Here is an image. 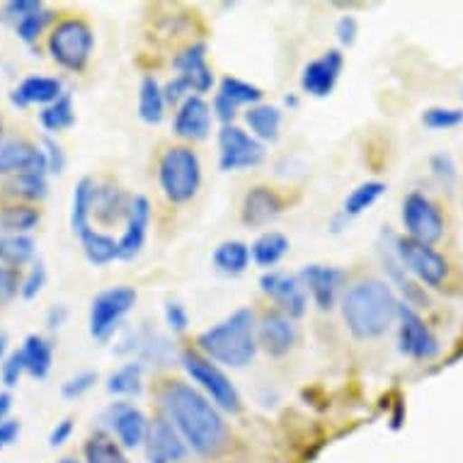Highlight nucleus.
Returning <instances> with one entry per match:
<instances>
[{
	"label": "nucleus",
	"mask_w": 463,
	"mask_h": 463,
	"mask_svg": "<svg viewBox=\"0 0 463 463\" xmlns=\"http://www.w3.org/2000/svg\"><path fill=\"white\" fill-rule=\"evenodd\" d=\"M160 402L184 444H190L197 454L216 456L223 451L228 441L226 422L197 388L183 381H170L160 391Z\"/></svg>",
	"instance_id": "nucleus-1"
},
{
	"label": "nucleus",
	"mask_w": 463,
	"mask_h": 463,
	"mask_svg": "<svg viewBox=\"0 0 463 463\" xmlns=\"http://www.w3.org/2000/svg\"><path fill=\"white\" fill-rule=\"evenodd\" d=\"M398 298L381 279H362L342 298V318L357 340H373L386 333L398 318Z\"/></svg>",
	"instance_id": "nucleus-2"
},
{
	"label": "nucleus",
	"mask_w": 463,
	"mask_h": 463,
	"mask_svg": "<svg viewBox=\"0 0 463 463\" xmlns=\"http://www.w3.org/2000/svg\"><path fill=\"white\" fill-rule=\"evenodd\" d=\"M197 345L212 362L243 369L258 354L255 316L250 308H238L226 320H221L219 326L199 335Z\"/></svg>",
	"instance_id": "nucleus-3"
},
{
	"label": "nucleus",
	"mask_w": 463,
	"mask_h": 463,
	"mask_svg": "<svg viewBox=\"0 0 463 463\" xmlns=\"http://www.w3.org/2000/svg\"><path fill=\"white\" fill-rule=\"evenodd\" d=\"M160 187L165 192V197L175 204H184L197 194L202 184V163L199 156L184 146L167 148L163 153L158 165Z\"/></svg>",
	"instance_id": "nucleus-4"
},
{
	"label": "nucleus",
	"mask_w": 463,
	"mask_h": 463,
	"mask_svg": "<svg viewBox=\"0 0 463 463\" xmlns=\"http://www.w3.org/2000/svg\"><path fill=\"white\" fill-rule=\"evenodd\" d=\"M95 34L83 20H63L49 34V53L59 66L69 71H83L90 61Z\"/></svg>",
	"instance_id": "nucleus-5"
},
{
	"label": "nucleus",
	"mask_w": 463,
	"mask_h": 463,
	"mask_svg": "<svg viewBox=\"0 0 463 463\" xmlns=\"http://www.w3.org/2000/svg\"><path fill=\"white\" fill-rule=\"evenodd\" d=\"M183 364L184 372L192 376V381L202 386V391L219 405L221 411H241V395H238L236 386L231 383V379L221 372L219 366L213 364L212 359L204 357V354H199V352L194 350H187L183 352Z\"/></svg>",
	"instance_id": "nucleus-6"
},
{
	"label": "nucleus",
	"mask_w": 463,
	"mask_h": 463,
	"mask_svg": "<svg viewBox=\"0 0 463 463\" xmlns=\"http://www.w3.org/2000/svg\"><path fill=\"white\" fill-rule=\"evenodd\" d=\"M137 291L131 287H112L99 291L90 304V335L107 342L114 330L122 326V318L137 304Z\"/></svg>",
	"instance_id": "nucleus-7"
},
{
	"label": "nucleus",
	"mask_w": 463,
	"mask_h": 463,
	"mask_svg": "<svg viewBox=\"0 0 463 463\" xmlns=\"http://www.w3.org/2000/svg\"><path fill=\"white\" fill-rule=\"evenodd\" d=\"M393 250L402 269L415 274L422 284H427V287H441L444 284L449 265L432 245H422L418 241H412V238H398Z\"/></svg>",
	"instance_id": "nucleus-8"
},
{
	"label": "nucleus",
	"mask_w": 463,
	"mask_h": 463,
	"mask_svg": "<svg viewBox=\"0 0 463 463\" xmlns=\"http://www.w3.org/2000/svg\"><path fill=\"white\" fill-rule=\"evenodd\" d=\"M401 216L408 238L422 245H434L444 233V219H441L439 209L422 192H411L405 197Z\"/></svg>",
	"instance_id": "nucleus-9"
},
{
	"label": "nucleus",
	"mask_w": 463,
	"mask_h": 463,
	"mask_svg": "<svg viewBox=\"0 0 463 463\" xmlns=\"http://www.w3.org/2000/svg\"><path fill=\"white\" fill-rule=\"evenodd\" d=\"M219 165L226 173L233 170H245V167H255L265 160V146L255 137L241 127L226 124L219 131Z\"/></svg>",
	"instance_id": "nucleus-10"
},
{
	"label": "nucleus",
	"mask_w": 463,
	"mask_h": 463,
	"mask_svg": "<svg viewBox=\"0 0 463 463\" xmlns=\"http://www.w3.org/2000/svg\"><path fill=\"white\" fill-rule=\"evenodd\" d=\"M398 320H401L398 345H401L402 354L420 359V362L434 359L439 354V342L432 335V330L425 326V320L420 318L411 306L401 304V308H398Z\"/></svg>",
	"instance_id": "nucleus-11"
},
{
	"label": "nucleus",
	"mask_w": 463,
	"mask_h": 463,
	"mask_svg": "<svg viewBox=\"0 0 463 463\" xmlns=\"http://www.w3.org/2000/svg\"><path fill=\"white\" fill-rule=\"evenodd\" d=\"M260 288L267 297H272L281 306V313H287L288 318H301L308 306V291L304 281L297 274L287 272H267L260 279Z\"/></svg>",
	"instance_id": "nucleus-12"
},
{
	"label": "nucleus",
	"mask_w": 463,
	"mask_h": 463,
	"mask_svg": "<svg viewBox=\"0 0 463 463\" xmlns=\"http://www.w3.org/2000/svg\"><path fill=\"white\" fill-rule=\"evenodd\" d=\"M146 454L151 463H183L187 444L167 418H156L146 434Z\"/></svg>",
	"instance_id": "nucleus-13"
},
{
	"label": "nucleus",
	"mask_w": 463,
	"mask_h": 463,
	"mask_svg": "<svg viewBox=\"0 0 463 463\" xmlns=\"http://www.w3.org/2000/svg\"><path fill=\"white\" fill-rule=\"evenodd\" d=\"M49 173L44 151L23 138H0V175Z\"/></svg>",
	"instance_id": "nucleus-14"
},
{
	"label": "nucleus",
	"mask_w": 463,
	"mask_h": 463,
	"mask_svg": "<svg viewBox=\"0 0 463 463\" xmlns=\"http://www.w3.org/2000/svg\"><path fill=\"white\" fill-rule=\"evenodd\" d=\"M345 56L337 49H330L318 59H313L301 73V88L313 98H327L340 80Z\"/></svg>",
	"instance_id": "nucleus-15"
},
{
	"label": "nucleus",
	"mask_w": 463,
	"mask_h": 463,
	"mask_svg": "<svg viewBox=\"0 0 463 463\" xmlns=\"http://www.w3.org/2000/svg\"><path fill=\"white\" fill-rule=\"evenodd\" d=\"M105 418L122 447L137 449L141 444H146V434H148V425L151 422L131 402H112Z\"/></svg>",
	"instance_id": "nucleus-16"
},
{
	"label": "nucleus",
	"mask_w": 463,
	"mask_h": 463,
	"mask_svg": "<svg viewBox=\"0 0 463 463\" xmlns=\"http://www.w3.org/2000/svg\"><path fill=\"white\" fill-rule=\"evenodd\" d=\"M301 281L320 311H330L337 301L340 287L345 284V272L337 267L306 265L301 269Z\"/></svg>",
	"instance_id": "nucleus-17"
},
{
	"label": "nucleus",
	"mask_w": 463,
	"mask_h": 463,
	"mask_svg": "<svg viewBox=\"0 0 463 463\" xmlns=\"http://www.w3.org/2000/svg\"><path fill=\"white\" fill-rule=\"evenodd\" d=\"M258 342L265 347L267 354L281 357L297 345V326L287 313H267L258 327Z\"/></svg>",
	"instance_id": "nucleus-18"
},
{
	"label": "nucleus",
	"mask_w": 463,
	"mask_h": 463,
	"mask_svg": "<svg viewBox=\"0 0 463 463\" xmlns=\"http://www.w3.org/2000/svg\"><path fill=\"white\" fill-rule=\"evenodd\" d=\"M173 129L177 137L187 138V141H204L212 131V107L199 95H192L177 109Z\"/></svg>",
	"instance_id": "nucleus-19"
},
{
	"label": "nucleus",
	"mask_w": 463,
	"mask_h": 463,
	"mask_svg": "<svg viewBox=\"0 0 463 463\" xmlns=\"http://www.w3.org/2000/svg\"><path fill=\"white\" fill-rule=\"evenodd\" d=\"M173 66L177 69V76H183L194 92H209L213 85V73L206 63V46L192 44L184 52H180L173 59Z\"/></svg>",
	"instance_id": "nucleus-20"
},
{
	"label": "nucleus",
	"mask_w": 463,
	"mask_h": 463,
	"mask_svg": "<svg viewBox=\"0 0 463 463\" xmlns=\"http://www.w3.org/2000/svg\"><path fill=\"white\" fill-rule=\"evenodd\" d=\"M148 223H151V204L146 197H134L131 202V212L127 216V228L119 241V260H134L141 252L146 243V233H148Z\"/></svg>",
	"instance_id": "nucleus-21"
},
{
	"label": "nucleus",
	"mask_w": 463,
	"mask_h": 463,
	"mask_svg": "<svg viewBox=\"0 0 463 463\" xmlns=\"http://www.w3.org/2000/svg\"><path fill=\"white\" fill-rule=\"evenodd\" d=\"M63 95V83L59 78L49 76H30L24 78L23 83L17 85L15 90L10 92V102L15 107H30V105H44L49 107L52 102Z\"/></svg>",
	"instance_id": "nucleus-22"
},
{
	"label": "nucleus",
	"mask_w": 463,
	"mask_h": 463,
	"mask_svg": "<svg viewBox=\"0 0 463 463\" xmlns=\"http://www.w3.org/2000/svg\"><path fill=\"white\" fill-rule=\"evenodd\" d=\"M281 213V199L269 187H252L243 199V223L260 228L267 226Z\"/></svg>",
	"instance_id": "nucleus-23"
},
{
	"label": "nucleus",
	"mask_w": 463,
	"mask_h": 463,
	"mask_svg": "<svg viewBox=\"0 0 463 463\" xmlns=\"http://www.w3.org/2000/svg\"><path fill=\"white\" fill-rule=\"evenodd\" d=\"M131 202H134V197L124 194L117 187H98L95 190V202H92V213L102 223H117L122 219L127 221L131 212Z\"/></svg>",
	"instance_id": "nucleus-24"
},
{
	"label": "nucleus",
	"mask_w": 463,
	"mask_h": 463,
	"mask_svg": "<svg viewBox=\"0 0 463 463\" xmlns=\"http://www.w3.org/2000/svg\"><path fill=\"white\" fill-rule=\"evenodd\" d=\"M23 359L24 369L30 373L32 379H46L49 372H52L53 362V345L42 335H30L27 340L23 342Z\"/></svg>",
	"instance_id": "nucleus-25"
},
{
	"label": "nucleus",
	"mask_w": 463,
	"mask_h": 463,
	"mask_svg": "<svg viewBox=\"0 0 463 463\" xmlns=\"http://www.w3.org/2000/svg\"><path fill=\"white\" fill-rule=\"evenodd\" d=\"M80 245H83V252L88 262L95 267H105L114 260H119V241H114L112 236L107 233H99L95 228H88L85 233H80Z\"/></svg>",
	"instance_id": "nucleus-26"
},
{
	"label": "nucleus",
	"mask_w": 463,
	"mask_h": 463,
	"mask_svg": "<svg viewBox=\"0 0 463 463\" xmlns=\"http://www.w3.org/2000/svg\"><path fill=\"white\" fill-rule=\"evenodd\" d=\"M245 122L258 141H277L279 138L281 112L274 105H255L245 112Z\"/></svg>",
	"instance_id": "nucleus-27"
},
{
	"label": "nucleus",
	"mask_w": 463,
	"mask_h": 463,
	"mask_svg": "<svg viewBox=\"0 0 463 463\" xmlns=\"http://www.w3.org/2000/svg\"><path fill=\"white\" fill-rule=\"evenodd\" d=\"M250 248L243 241H226L213 250V265L221 274H228V277L243 274L250 265Z\"/></svg>",
	"instance_id": "nucleus-28"
},
{
	"label": "nucleus",
	"mask_w": 463,
	"mask_h": 463,
	"mask_svg": "<svg viewBox=\"0 0 463 463\" xmlns=\"http://www.w3.org/2000/svg\"><path fill=\"white\" fill-rule=\"evenodd\" d=\"M138 117L146 124H160L165 117V98L163 88L153 76H146L138 88Z\"/></svg>",
	"instance_id": "nucleus-29"
},
{
	"label": "nucleus",
	"mask_w": 463,
	"mask_h": 463,
	"mask_svg": "<svg viewBox=\"0 0 463 463\" xmlns=\"http://www.w3.org/2000/svg\"><path fill=\"white\" fill-rule=\"evenodd\" d=\"M95 190L98 184L92 183L90 177H83L80 183L76 184V192H73V204H71V228L73 233H85L90 226V213H92V202H95Z\"/></svg>",
	"instance_id": "nucleus-30"
},
{
	"label": "nucleus",
	"mask_w": 463,
	"mask_h": 463,
	"mask_svg": "<svg viewBox=\"0 0 463 463\" xmlns=\"http://www.w3.org/2000/svg\"><path fill=\"white\" fill-rule=\"evenodd\" d=\"M287 250L288 238L284 236V233H277V231H267V233H262V236L252 243L250 255L260 267L269 269V267L277 265V262L287 255Z\"/></svg>",
	"instance_id": "nucleus-31"
},
{
	"label": "nucleus",
	"mask_w": 463,
	"mask_h": 463,
	"mask_svg": "<svg viewBox=\"0 0 463 463\" xmlns=\"http://www.w3.org/2000/svg\"><path fill=\"white\" fill-rule=\"evenodd\" d=\"M39 122H42V127L46 131H53V134L71 129L76 124V112H73V98H71V92H63L56 102L44 107L39 112Z\"/></svg>",
	"instance_id": "nucleus-32"
},
{
	"label": "nucleus",
	"mask_w": 463,
	"mask_h": 463,
	"mask_svg": "<svg viewBox=\"0 0 463 463\" xmlns=\"http://www.w3.org/2000/svg\"><path fill=\"white\" fill-rule=\"evenodd\" d=\"M383 192H386V184L379 183V180L362 183L359 187H354V190L350 192V197L345 199V204H342V216H345V219H354L359 213H364L366 209H372V206L379 202Z\"/></svg>",
	"instance_id": "nucleus-33"
},
{
	"label": "nucleus",
	"mask_w": 463,
	"mask_h": 463,
	"mask_svg": "<svg viewBox=\"0 0 463 463\" xmlns=\"http://www.w3.org/2000/svg\"><path fill=\"white\" fill-rule=\"evenodd\" d=\"M37 245L30 236H3L0 238V265L17 269L34 260Z\"/></svg>",
	"instance_id": "nucleus-34"
},
{
	"label": "nucleus",
	"mask_w": 463,
	"mask_h": 463,
	"mask_svg": "<svg viewBox=\"0 0 463 463\" xmlns=\"http://www.w3.org/2000/svg\"><path fill=\"white\" fill-rule=\"evenodd\" d=\"M85 463H129L119 444L105 432H95L83 447Z\"/></svg>",
	"instance_id": "nucleus-35"
},
{
	"label": "nucleus",
	"mask_w": 463,
	"mask_h": 463,
	"mask_svg": "<svg viewBox=\"0 0 463 463\" xmlns=\"http://www.w3.org/2000/svg\"><path fill=\"white\" fill-rule=\"evenodd\" d=\"M144 388V364L129 362L119 366L117 372L107 379V391L112 395H138Z\"/></svg>",
	"instance_id": "nucleus-36"
},
{
	"label": "nucleus",
	"mask_w": 463,
	"mask_h": 463,
	"mask_svg": "<svg viewBox=\"0 0 463 463\" xmlns=\"http://www.w3.org/2000/svg\"><path fill=\"white\" fill-rule=\"evenodd\" d=\"M39 212L32 206L15 204L3 209L0 213V226L3 231H8V236H27L32 228H37Z\"/></svg>",
	"instance_id": "nucleus-37"
},
{
	"label": "nucleus",
	"mask_w": 463,
	"mask_h": 463,
	"mask_svg": "<svg viewBox=\"0 0 463 463\" xmlns=\"http://www.w3.org/2000/svg\"><path fill=\"white\" fill-rule=\"evenodd\" d=\"M219 98H223L233 107H241V105L255 107L260 99H262V90H260L258 85L245 83V80H241V78L226 76L223 80H221Z\"/></svg>",
	"instance_id": "nucleus-38"
},
{
	"label": "nucleus",
	"mask_w": 463,
	"mask_h": 463,
	"mask_svg": "<svg viewBox=\"0 0 463 463\" xmlns=\"http://www.w3.org/2000/svg\"><path fill=\"white\" fill-rule=\"evenodd\" d=\"M8 192L17 194V197L30 199V202H39L46 197L49 192V183H46V173H23L10 180Z\"/></svg>",
	"instance_id": "nucleus-39"
},
{
	"label": "nucleus",
	"mask_w": 463,
	"mask_h": 463,
	"mask_svg": "<svg viewBox=\"0 0 463 463\" xmlns=\"http://www.w3.org/2000/svg\"><path fill=\"white\" fill-rule=\"evenodd\" d=\"M422 124L430 129H454L458 124H463V109L456 107H430L422 114Z\"/></svg>",
	"instance_id": "nucleus-40"
},
{
	"label": "nucleus",
	"mask_w": 463,
	"mask_h": 463,
	"mask_svg": "<svg viewBox=\"0 0 463 463\" xmlns=\"http://www.w3.org/2000/svg\"><path fill=\"white\" fill-rule=\"evenodd\" d=\"M52 17H53L52 10H44V8L37 10L34 15L24 17L23 23L15 27L17 37L23 39L24 44H32V42H37V37L42 34V32H44L46 24L52 23Z\"/></svg>",
	"instance_id": "nucleus-41"
},
{
	"label": "nucleus",
	"mask_w": 463,
	"mask_h": 463,
	"mask_svg": "<svg viewBox=\"0 0 463 463\" xmlns=\"http://www.w3.org/2000/svg\"><path fill=\"white\" fill-rule=\"evenodd\" d=\"M42 8H44V5H42L39 0H10V3H5L3 10H0V20H3L5 24L17 27V24L23 23L24 17L34 15V13Z\"/></svg>",
	"instance_id": "nucleus-42"
},
{
	"label": "nucleus",
	"mask_w": 463,
	"mask_h": 463,
	"mask_svg": "<svg viewBox=\"0 0 463 463\" xmlns=\"http://www.w3.org/2000/svg\"><path fill=\"white\" fill-rule=\"evenodd\" d=\"M98 383V372H80L76 376H71L69 381L61 383V395L66 401H78L83 398L88 391H92V386Z\"/></svg>",
	"instance_id": "nucleus-43"
},
{
	"label": "nucleus",
	"mask_w": 463,
	"mask_h": 463,
	"mask_svg": "<svg viewBox=\"0 0 463 463\" xmlns=\"http://www.w3.org/2000/svg\"><path fill=\"white\" fill-rule=\"evenodd\" d=\"M44 284H46V267H44V262H42V260H37V262L30 267L27 277L23 279V287H20V297H23L24 301H32V298H37L39 294H42Z\"/></svg>",
	"instance_id": "nucleus-44"
},
{
	"label": "nucleus",
	"mask_w": 463,
	"mask_h": 463,
	"mask_svg": "<svg viewBox=\"0 0 463 463\" xmlns=\"http://www.w3.org/2000/svg\"><path fill=\"white\" fill-rule=\"evenodd\" d=\"M23 373H27V369H24V359H23V352L17 350L13 352V354H8L5 357V362H3V369H0V379H3V386L8 388H15L17 383H20V379H23Z\"/></svg>",
	"instance_id": "nucleus-45"
},
{
	"label": "nucleus",
	"mask_w": 463,
	"mask_h": 463,
	"mask_svg": "<svg viewBox=\"0 0 463 463\" xmlns=\"http://www.w3.org/2000/svg\"><path fill=\"white\" fill-rule=\"evenodd\" d=\"M20 287H23V281L17 277V269L0 265V306L10 304L17 297Z\"/></svg>",
	"instance_id": "nucleus-46"
},
{
	"label": "nucleus",
	"mask_w": 463,
	"mask_h": 463,
	"mask_svg": "<svg viewBox=\"0 0 463 463\" xmlns=\"http://www.w3.org/2000/svg\"><path fill=\"white\" fill-rule=\"evenodd\" d=\"M42 151H44L46 158V170H49L52 175H61L63 167H66V156H63L61 146L56 144L53 138L46 137L44 144H42Z\"/></svg>",
	"instance_id": "nucleus-47"
},
{
	"label": "nucleus",
	"mask_w": 463,
	"mask_h": 463,
	"mask_svg": "<svg viewBox=\"0 0 463 463\" xmlns=\"http://www.w3.org/2000/svg\"><path fill=\"white\" fill-rule=\"evenodd\" d=\"M163 98H165V105H183L184 99L192 98L190 85L183 76H175L173 80H167L163 85Z\"/></svg>",
	"instance_id": "nucleus-48"
},
{
	"label": "nucleus",
	"mask_w": 463,
	"mask_h": 463,
	"mask_svg": "<svg viewBox=\"0 0 463 463\" xmlns=\"http://www.w3.org/2000/svg\"><path fill=\"white\" fill-rule=\"evenodd\" d=\"M165 323L173 333H184L187 326H190V316H187V308L177 301H170L165 304Z\"/></svg>",
	"instance_id": "nucleus-49"
},
{
	"label": "nucleus",
	"mask_w": 463,
	"mask_h": 463,
	"mask_svg": "<svg viewBox=\"0 0 463 463\" xmlns=\"http://www.w3.org/2000/svg\"><path fill=\"white\" fill-rule=\"evenodd\" d=\"M430 167H432V173L439 177L441 183L451 184L456 180V165L454 160H451V156H447V153H437V156H432Z\"/></svg>",
	"instance_id": "nucleus-50"
},
{
	"label": "nucleus",
	"mask_w": 463,
	"mask_h": 463,
	"mask_svg": "<svg viewBox=\"0 0 463 463\" xmlns=\"http://www.w3.org/2000/svg\"><path fill=\"white\" fill-rule=\"evenodd\" d=\"M337 42H340L342 46H352L354 44V39H357V20L352 15H345L340 17V23H337Z\"/></svg>",
	"instance_id": "nucleus-51"
},
{
	"label": "nucleus",
	"mask_w": 463,
	"mask_h": 463,
	"mask_svg": "<svg viewBox=\"0 0 463 463\" xmlns=\"http://www.w3.org/2000/svg\"><path fill=\"white\" fill-rule=\"evenodd\" d=\"M20 432H23L20 420H3V422H0V451L8 449L10 444H15Z\"/></svg>",
	"instance_id": "nucleus-52"
},
{
	"label": "nucleus",
	"mask_w": 463,
	"mask_h": 463,
	"mask_svg": "<svg viewBox=\"0 0 463 463\" xmlns=\"http://www.w3.org/2000/svg\"><path fill=\"white\" fill-rule=\"evenodd\" d=\"M71 434H73V420L66 418L61 420V422H56V427H53L52 434H49V447H63V444L71 439Z\"/></svg>",
	"instance_id": "nucleus-53"
},
{
	"label": "nucleus",
	"mask_w": 463,
	"mask_h": 463,
	"mask_svg": "<svg viewBox=\"0 0 463 463\" xmlns=\"http://www.w3.org/2000/svg\"><path fill=\"white\" fill-rule=\"evenodd\" d=\"M66 320H69V308L63 304L52 306L49 311H46V327L49 330H61L66 326Z\"/></svg>",
	"instance_id": "nucleus-54"
},
{
	"label": "nucleus",
	"mask_w": 463,
	"mask_h": 463,
	"mask_svg": "<svg viewBox=\"0 0 463 463\" xmlns=\"http://www.w3.org/2000/svg\"><path fill=\"white\" fill-rule=\"evenodd\" d=\"M13 402H15V398H13V393L10 391H0V422L3 420H10V411H13Z\"/></svg>",
	"instance_id": "nucleus-55"
},
{
	"label": "nucleus",
	"mask_w": 463,
	"mask_h": 463,
	"mask_svg": "<svg viewBox=\"0 0 463 463\" xmlns=\"http://www.w3.org/2000/svg\"><path fill=\"white\" fill-rule=\"evenodd\" d=\"M5 352H8V335L0 333V362H5Z\"/></svg>",
	"instance_id": "nucleus-56"
},
{
	"label": "nucleus",
	"mask_w": 463,
	"mask_h": 463,
	"mask_svg": "<svg viewBox=\"0 0 463 463\" xmlns=\"http://www.w3.org/2000/svg\"><path fill=\"white\" fill-rule=\"evenodd\" d=\"M59 463H80V461H76L73 456H66V458H61V461H59Z\"/></svg>",
	"instance_id": "nucleus-57"
},
{
	"label": "nucleus",
	"mask_w": 463,
	"mask_h": 463,
	"mask_svg": "<svg viewBox=\"0 0 463 463\" xmlns=\"http://www.w3.org/2000/svg\"><path fill=\"white\" fill-rule=\"evenodd\" d=\"M287 105H288V107H297V105H298V99H297V98H287Z\"/></svg>",
	"instance_id": "nucleus-58"
},
{
	"label": "nucleus",
	"mask_w": 463,
	"mask_h": 463,
	"mask_svg": "<svg viewBox=\"0 0 463 463\" xmlns=\"http://www.w3.org/2000/svg\"><path fill=\"white\" fill-rule=\"evenodd\" d=\"M0 129H3V124H0Z\"/></svg>",
	"instance_id": "nucleus-59"
}]
</instances>
